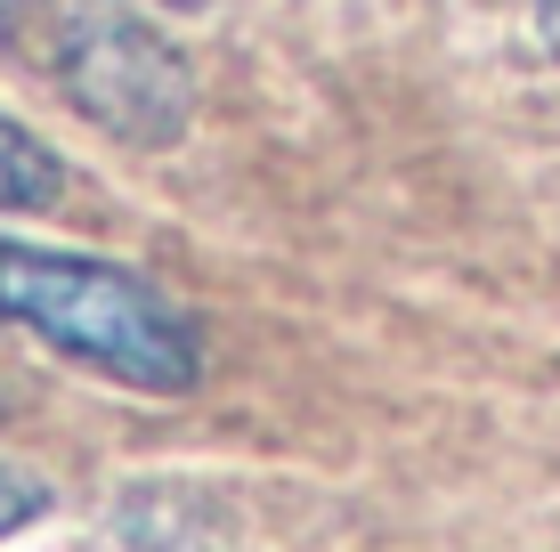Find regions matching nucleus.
I'll use <instances>...</instances> for the list:
<instances>
[{"mask_svg":"<svg viewBox=\"0 0 560 552\" xmlns=\"http://www.w3.org/2000/svg\"><path fill=\"white\" fill-rule=\"evenodd\" d=\"M16 16H25V0H0V42L16 33Z\"/></svg>","mask_w":560,"mask_h":552,"instance_id":"6","label":"nucleus"},{"mask_svg":"<svg viewBox=\"0 0 560 552\" xmlns=\"http://www.w3.org/2000/svg\"><path fill=\"white\" fill-rule=\"evenodd\" d=\"M536 25H545V42H552V57H560V0H536Z\"/></svg>","mask_w":560,"mask_h":552,"instance_id":"5","label":"nucleus"},{"mask_svg":"<svg viewBox=\"0 0 560 552\" xmlns=\"http://www.w3.org/2000/svg\"><path fill=\"white\" fill-rule=\"evenodd\" d=\"M49 73L90 130L139 146V155L179 146L196 122V73H187L179 42L154 33L122 0H66L49 33Z\"/></svg>","mask_w":560,"mask_h":552,"instance_id":"2","label":"nucleus"},{"mask_svg":"<svg viewBox=\"0 0 560 552\" xmlns=\"http://www.w3.org/2000/svg\"><path fill=\"white\" fill-rule=\"evenodd\" d=\"M0 317L42 350L106 374L147 398H187L203 383V333L163 284L122 260L57 252V244L0 236Z\"/></svg>","mask_w":560,"mask_h":552,"instance_id":"1","label":"nucleus"},{"mask_svg":"<svg viewBox=\"0 0 560 552\" xmlns=\"http://www.w3.org/2000/svg\"><path fill=\"white\" fill-rule=\"evenodd\" d=\"M49 512H57V488H49V480H33V471L0 463V544L25 537V528H42Z\"/></svg>","mask_w":560,"mask_h":552,"instance_id":"4","label":"nucleus"},{"mask_svg":"<svg viewBox=\"0 0 560 552\" xmlns=\"http://www.w3.org/2000/svg\"><path fill=\"white\" fill-rule=\"evenodd\" d=\"M57 196H66L57 146H42L9 106H0V212H49Z\"/></svg>","mask_w":560,"mask_h":552,"instance_id":"3","label":"nucleus"},{"mask_svg":"<svg viewBox=\"0 0 560 552\" xmlns=\"http://www.w3.org/2000/svg\"><path fill=\"white\" fill-rule=\"evenodd\" d=\"M171 9H203V0H171Z\"/></svg>","mask_w":560,"mask_h":552,"instance_id":"7","label":"nucleus"}]
</instances>
